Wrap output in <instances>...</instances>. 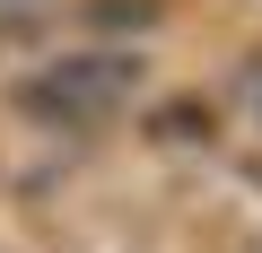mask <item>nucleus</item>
Masks as SVG:
<instances>
[{"label":"nucleus","instance_id":"nucleus-5","mask_svg":"<svg viewBox=\"0 0 262 253\" xmlns=\"http://www.w3.org/2000/svg\"><path fill=\"white\" fill-rule=\"evenodd\" d=\"M0 9H35V0H0Z\"/></svg>","mask_w":262,"mask_h":253},{"label":"nucleus","instance_id":"nucleus-2","mask_svg":"<svg viewBox=\"0 0 262 253\" xmlns=\"http://www.w3.org/2000/svg\"><path fill=\"white\" fill-rule=\"evenodd\" d=\"M210 131H219V113H210L201 96H175V105L149 113V140H210Z\"/></svg>","mask_w":262,"mask_h":253},{"label":"nucleus","instance_id":"nucleus-1","mask_svg":"<svg viewBox=\"0 0 262 253\" xmlns=\"http://www.w3.org/2000/svg\"><path fill=\"white\" fill-rule=\"evenodd\" d=\"M131 87H140V61L114 53V44H88V53H61V61L27 70L18 113L53 122V131H88V122H105V113L131 105Z\"/></svg>","mask_w":262,"mask_h":253},{"label":"nucleus","instance_id":"nucleus-3","mask_svg":"<svg viewBox=\"0 0 262 253\" xmlns=\"http://www.w3.org/2000/svg\"><path fill=\"white\" fill-rule=\"evenodd\" d=\"M88 27L96 35H149L158 27V0H88Z\"/></svg>","mask_w":262,"mask_h":253},{"label":"nucleus","instance_id":"nucleus-4","mask_svg":"<svg viewBox=\"0 0 262 253\" xmlns=\"http://www.w3.org/2000/svg\"><path fill=\"white\" fill-rule=\"evenodd\" d=\"M245 105H253V113H262V61H253V70H245Z\"/></svg>","mask_w":262,"mask_h":253}]
</instances>
